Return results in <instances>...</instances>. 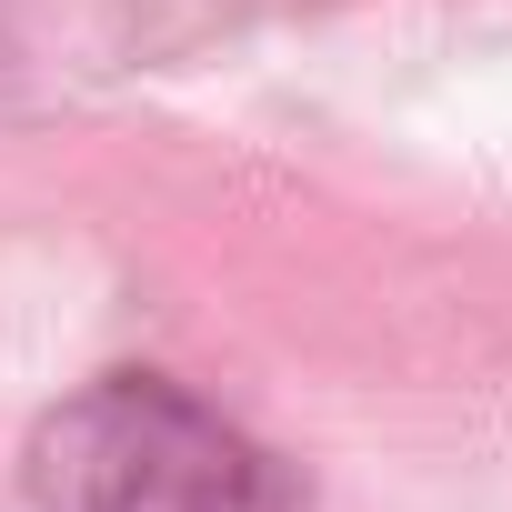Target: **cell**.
Returning a JSON list of instances; mask_svg holds the SVG:
<instances>
[{
  "label": "cell",
  "mask_w": 512,
  "mask_h": 512,
  "mask_svg": "<svg viewBox=\"0 0 512 512\" xmlns=\"http://www.w3.org/2000/svg\"><path fill=\"white\" fill-rule=\"evenodd\" d=\"M41 512H302L282 462L161 372L71 392L31 442Z\"/></svg>",
  "instance_id": "6da1fadb"
}]
</instances>
